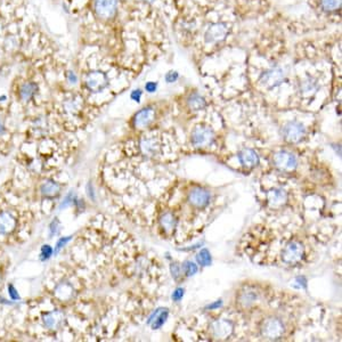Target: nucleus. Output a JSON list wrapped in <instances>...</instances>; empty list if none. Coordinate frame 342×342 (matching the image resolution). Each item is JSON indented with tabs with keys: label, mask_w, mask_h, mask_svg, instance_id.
Listing matches in <instances>:
<instances>
[{
	"label": "nucleus",
	"mask_w": 342,
	"mask_h": 342,
	"mask_svg": "<svg viewBox=\"0 0 342 342\" xmlns=\"http://www.w3.org/2000/svg\"><path fill=\"white\" fill-rule=\"evenodd\" d=\"M191 140L196 149H207L213 144L214 132L207 126H197L192 131Z\"/></svg>",
	"instance_id": "f257e3e1"
},
{
	"label": "nucleus",
	"mask_w": 342,
	"mask_h": 342,
	"mask_svg": "<svg viewBox=\"0 0 342 342\" xmlns=\"http://www.w3.org/2000/svg\"><path fill=\"white\" fill-rule=\"evenodd\" d=\"M120 0H95L94 11L96 16L102 21H110L118 12Z\"/></svg>",
	"instance_id": "f03ea898"
},
{
	"label": "nucleus",
	"mask_w": 342,
	"mask_h": 342,
	"mask_svg": "<svg viewBox=\"0 0 342 342\" xmlns=\"http://www.w3.org/2000/svg\"><path fill=\"white\" fill-rule=\"evenodd\" d=\"M85 86L90 93H100L109 86V78L103 71H90L85 76Z\"/></svg>",
	"instance_id": "7ed1b4c3"
},
{
	"label": "nucleus",
	"mask_w": 342,
	"mask_h": 342,
	"mask_svg": "<svg viewBox=\"0 0 342 342\" xmlns=\"http://www.w3.org/2000/svg\"><path fill=\"white\" fill-rule=\"evenodd\" d=\"M261 334L267 340H278L284 334L283 321L276 317H270L264 321L261 326Z\"/></svg>",
	"instance_id": "20e7f679"
},
{
	"label": "nucleus",
	"mask_w": 342,
	"mask_h": 342,
	"mask_svg": "<svg viewBox=\"0 0 342 342\" xmlns=\"http://www.w3.org/2000/svg\"><path fill=\"white\" fill-rule=\"evenodd\" d=\"M304 254H305L304 244L298 241H291L283 249L282 259L285 264L295 265L303 260Z\"/></svg>",
	"instance_id": "39448f33"
},
{
	"label": "nucleus",
	"mask_w": 342,
	"mask_h": 342,
	"mask_svg": "<svg viewBox=\"0 0 342 342\" xmlns=\"http://www.w3.org/2000/svg\"><path fill=\"white\" fill-rule=\"evenodd\" d=\"M273 162L278 170L284 172L294 171L298 166V160L293 153L289 151H279L275 153Z\"/></svg>",
	"instance_id": "423d86ee"
},
{
	"label": "nucleus",
	"mask_w": 342,
	"mask_h": 342,
	"mask_svg": "<svg viewBox=\"0 0 342 342\" xmlns=\"http://www.w3.org/2000/svg\"><path fill=\"white\" fill-rule=\"evenodd\" d=\"M282 134L284 139L291 144L301 142L306 135V129L303 124L298 121H290L283 127Z\"/></svg>",
	"instance_id": "0eeeda50"
},
{
	"label": "nucleus",
	"mask_w": 342,
	"mask_h": 342,
	"mask_svg": "<svg viewBox=\"0 0 342 342\" xmlns=\"http://www.w3.org/2000/svg\"><path fill=\"white\" fill-rule=\"evenodd\" d=\"M285 79L284 71L280 68H272L265 72L260 76V85L267 89L275 88L279 86Z\"/></svg>",
	"instance_id": "6e6552de"
},
{
	"label": "nucleus",
	"mask_w": 342,
	"mask_h": 342,
	"mask_svg": "<svg viewBox=\"0 0 342 342\" xmlns=\"http://www.w3.org/2000/svg\"><path fill=\"white\" fill-rule=\"evenodd\" d=\"M210 333L218 340H225L233 333V324L227 319H217L210 324Z\"/></svg>",
	"instance_id": "1a4fd4ad"
},
{
	"label": "nucleus",
	"mask_w": 342,
	"mask_h": 342,
	"mask_svg": "<svg viewBox=\"0 0 342 342\" xmlns=\"http://www.w3.org/2000/svg\"><path fill=\"white\" fill-rule=\"evenodd\" d=\"M228 33V25L226 23H214L209 27L206 32V42L214 44L226 38Z\"/></svg>",
	"instance_id": "9d476101"
},
{
	"label": "nucleus",
	"mask_w": 342,
	"mask_h": 342,
	"mask_svg": "<svg viewBox=\"0 0 342 342\" xmlns=\"http://www.w3.org/2000/svg\"><path fill=\"white\" fill-rule=\"evenodd\" d=\"M188 202L195 208H204L210 202V194L201 187H195L188 194Z\"/></svg>",
	"instance_id": "9b49d317"
},
{
	"label": "nucleus",
	"mask_w": 342,
	"mask_h": 342,
	"mask_svg": "<svg viewBox=\"0 0 342 342\" xmlns=\"http://www.w3.org/2000/svg\"><path fill=\"white\" fill-rule=\"evenodd\" d=\"M65 315L58 309L48 311L43 315V323L48 330H58L64 324Z\"/></svg>",
	"instance_id": "f8f14e48"
},
{
	"label": "nucleus",
	"mask_w": 342,
	"mask_h": 342,
	"mask_svg": "<svg viewBox=\"0 0 342 342\" xmlns=\"http://www.w3.org/2000/svg\"><path fill=\"white\" fill-rule=\"evenodd\" d=\"M62 192V185L54 179H46L40 185V194L44 198H53L58 197Z\"/></svg>",
	"instance_id": "ddd939ff"
},
{
	"label": "nucleus",
	"mask_w": 342,
	"mask_h": 342,
	"mask_svg": "<svg viewBox=\"0 0 342 342\" xmlns=\"http://www.w3.org/2000/svg\"><path fill=\"white\" fill-rule=\"evenodd\" d=\"M155 118L154 110L152 107H145V109L137 112L134 116V126L138 129H145L149 127Z\"/></svg>",
	"instance_id": "4468645a"
},
{
	"label": "nucleus",
	"mask_w": 342,
	"mask_h": 342,
	"mask_svg": "<svg viewBox=\"0 0 342 342\" xmlns=\"http://www.w3.org/2000/svg\"><path fill=\"white\" fill-rule=\"evenodd\" d=\"M238 161L246 169H253L259 165V155L256 151L251 149H244L238 153Z\"/></svg>",
	"instance_id": "2eb2a0df"
},
{
	"label": "nucleus",
	"mask_w": 342,
	"mask_h": 342,
	"mask_svg": "<svg viewBox=\"0 0 342 342\" xmlns=\"http://www.w3.org/2000/svg\"><path fill=\"white\" fill-rule=\"evenodd\" d=\"M267 201L270 208H280L288 202V193L282 188H274L267 193Z\"/></svg>",
	"instance_id": "dca6fc26"
},
{
	"label": "nucleus",
	"mask_w": 342,
	"mask_h": 342,
	"mask_svg": "<svg viewBox=\"0 0 342 342\" xmlns=\"http://www.w3.org/2000/svg\"><path fill=\"white\" fill-rule=\"evenodd\" d=\"M16 219L11 212H0V235H9L16 228Z\"/></svg>",
	"instance_id": "f3484780"
},
{
	"label": "nucleus",
	"mask_w": 342,
	"mask_h": 342,
	"mask_svg": "<svg viewBox=\"0 0 342 342\" xmlns=\"http://www.w3.org/2000/svg\"><path fill=\"white\" fill-rule=\"evenodd\" d=\"M75 291L72 284H70L66 280H63V282L58 283L55 287L54 290V295L61 301H70L74 297Z\"/></svg>",
	"instance_id": "a211bd4d"
},
{
	"label": "nucleus",
	"mask_w": 342,
	"mask_h": 342,
	"mask_svg": "<svg viewBox=\"0 0 342 342\" xmlns=\"http://www.w3.org/2000/svg\"><path fill=\"white\" fill-rule=\"evenodd\" d=\"M319 88V86L314 78L311 76H308L306 78L303 83L300 84V95L304 97V98H310L314 95H316L317 90Z\"/></svg>",
	"instance_id": "6ab92c4d"
},
{
	"label": "nucleus",
	"mask_w": 342,
	"mask_h": 342,
	"mask_svg": "<svg viewBox=\"0 0 342 342\" xmlns=\"http://www.w3.org/2000/svg\"><path fill=\"white\" fill-rule=\"evenodd\" d=\"M140 150L144 155L155 156L160 152V143L154 137L144 138L140 142Z\"/></svg>",
	"instance_id": "aec40b11"
},
{
	"label": "nucleus",
	"mask_w": 342,
	"mask_h": 342,
	"mask_svg": "<svg viewBox=\"0 0 342 342\" xmlns=\"http://www.w3.org/2000/svg\"><path fill=\"white\" fill-rule=\"evenodd\" d=\"M38 93V85L35 83H25L18 89L19 99L24 103L33 99V97Z\"/></svg>",
	"instance_id": "412c9836"
},
{
	"label": "nucleus",
	"mask_w": 342,
	"mask_h": 342,
	"mask_svg": "<svg viewBox=\"0 0 342 342\" xmlns=\"http://www.w3.org/2000/svg\"><path fill=\"white\" fill-rule=\"evenodd\" d=\"M168 314H169L168 309H163V308L156 309L154 311V314L151 316L147 323L152 326L153 330H159L160 328H162V325L166 323Z\"/></svg>",
	"instance_id": "4be33fe9"
},
{
	"label": "nucleus",
	"mask_w": 342,
	"mask_h": 342,
	"mask_svg": "<svg viewBox=\"0 0 342 342\" xmlns=\"http://www.w3.org/2000/svg\"><path fill=\"white\" fill-rule=\"evenodd\" d=\"M187 104H188V107H190L191 110L198 112V111H202V110L206 109L207 102H206V99H204V97H202L201 95H198L196 93H194L190 97H188Z\"/></svg>",
	"instance_id": "5701e85b"
},
{
	"label": "nucleus",
	"mask_w": 342,
	"mask_h": 342,
	"mask_svg": "<svg viewBox=\"0 0 342 342\" xmlns=\"http://www.w3.org/2000/svg\"><path fill=\"white\" fill-rule=\"evenodd\" d=\"M160 224L162 228L165 229L167 233H171L175 229L176 225H177V219L175 217V214L171 212H166L163 213L161 218H160Z\"/></svg>",
	"instance_id": "b1692460"
},
{
	"label": "nucleus",
	"mask_w": 342,
	"mask_h": 342,
	"mask_svg": "<svg viewBox=\"0 0 342 342\" xmlns=\"http://www.w3.org/2000/svg\"><path fill=\"white\" fill-rule=\"evenodd\" d=\"M257 300V294L253 292V291H244V292L239 295V304H241L243 307H250L252 304H254V301Z\"/></svg>",
	"instance_id": "393cba45"
},
{
	"label": "nucleus",
	"mask_w": 342,
	"mask_h": 342,
	"mask_svg": "<svg viewBox=\"0 0 342 342\" xmlns=\"http://www.w3.org/2000/svg\"><path fill=\"white\" fill-rule=\"evenodd\" d=\"M320 5L325 12H335L341 7V0H320Z\"/></svg>",
	"instance_id": "a878e982"
},
{
	"label": "nucleus",
	"mask_w": 342,
	"mask_h": 342,
	"mask_svg": "<svg viewBox=\"0 0 342 342\" xmlns=\"http://www.w3.org/2000/svg\"><path fill=\"white\" fill-rule=\"evenodd\" d=\"M196 260H197V263L201 265V266H210V265H211V254L207 249H202L201 251L197 253Z\"/></svg>",
	"instance_id": "bb28decb"
},
{
	"label": "nucleus",
	"mask_w": 342,
	"mask_h": 342,
	"mask_svg": "<svg viewBox=\"0 0 342 342\" xmlns=\"http://www.w3.org/2000/svg\"><path fill=\"white\" fill-rule=\"evenodd\" d=\"M75 200H76L75 194H74L72 191H71V192L68 194V195H66V196L64 197V200H63L62 202H61L58 209H59V210H63V209L68 208V207H70V206H72V204L75 203Z\"/></svg>",
	"instance_id": "cd10ccee"
},
{
	"label": "nucleus",
	"mask_w": 342,
	"mask_h": 342,
	"mask_svg": "<svg viewBox=\"0 0 342 342\" xmlns=\"http://www.w3.org/2000/svg\"><path fill=\"white\" fill-rule=\"evenodd\" d=\"M61 228H62V225H61L58 218H54V220L49 224V235L50 236L58 235Z\"/></svg>",
	"instance_id": "c85d7f7f"
},
{
	"label": "nucleus",
	"mask_w": 342,
	"mask_h": 342,
	"mask_svg": "<svg viewBox=\"0 0 342 342\" xmlns=\"http://www.w3.org/2000/svg\"><path fill=\"white\" fill-rule=\"evenodd\" d=\"M52 256H54V249L48 246V244H45V246L42 247V252H40V259H42V261H47Z\"/></svg>",
	"instance_id": "c756f323"
},
{
	"label": "nucleus",
	"mask_w": 342,
	"mask_h": 342,
	"mask_svg": "<svg viewBox=\"0 0 342 342\" xmlns=\"http://www.w3.org/2000/svg\"><path fill=\"white\" fill-rule=\"evenodd\" d=\"M183 269L185 272L186 276H193L197 273V266L192 261H185L183 264Z\"/></svg>",
	"instance_id": "7c9ffc66"
},
{
	"label": "nucleus",
	"mask_w": 342,
	"mask_h": 342,
	"mask_svg": "<svg viewBox=\"0 0 342 342\" xmlns=\"http://www.w3.org/2000/svg\"><path fill=\"white\" fill-rule=\"evenodd\" d=\"M80 100L81 99H71L69 100L68 103H66L65 107H66V110L70 111V112H72V113H75V112H78L80 111V107H81V103H80Z\"/></svg>",
	"instance_id": "2f4dec72"
},
{
	"label": "nucleus",
	"mask_w": 342,
	"mask_h": 342,
	"mask_svg": "<svg viewBox=\"0 0 342 342\" xmlns=\"http://www.w3.org/2000/svg\"><path fill=\"white\" fill-rule=\"evenodd\" d=\"M71 238H72V236H66V237H61L57 243H56V247L54 249V254H57L61 250H62L66 244H68L70 241H71Z\"/></svg>",
	"instance_id": "473e14b6"
},
{
	"label": "nucleus",
	"mask_w": 342,
	"mask_h": 342,
	"mask_svg": "<svg viewBox=\"0 0 342 342\" xmlns=\"http://www.w3.org/2000/svg\"><path fill=\"white\" fill-rule=\"evenodd\" d=\"M170 270H171V274H172V277L175 279H178L182 275V268L177 263H172L171 266H170Z\"/></svg>",
	"instance_id": "72a5a7b5"
},
{
	"label": "nucleus",
	"mask_w": 342,
	"mask_h": 342,
	"mask_svg": "<svg viewBox=\"0 0 342 342\" xmlns=\"http://www.w3.org/2000/svg\"><path fill=\"white\" fill-rule=\"evenodd\" d=\"M7 289H8V294H9V297H11L12 300L17 301V300L21 299V298H19V294H18V292H17V290L15 289V287H14L13 284H8Z\"/></svg>",
	"instance_id": "f704fd0d"
},
{
	"label": "nucleus",
	"mask_w": 342,
	"mask_h": 342,
	"mask_svg": "<svg viewBox=\"0 0 342 342\" xmlns=\"http://www.w3.org/2000/svg\"><path fill=\"white\" fill-rule=\"evenodd\" d=\"M184 297V289L182 288H178L175 290V292L172 293V300L173 301H176V303H178V301H180Z\"/></svg>",
	"instance_id": "c9c22d12"
},
{
	"label": "nucleus",
	"mask_w": 342,
	"mask_h": 342,
	"mask_svg": "<svg viewBox=\"0 0 342 342\" xmlns=\"http://www.w3.org/2000/svg\"><path fill=\"white\" fill-rule=\"evenodd\" d=\"M66 79H68V81L71 85H75L76 83H78V76H76V74L72 72V71H69V72L66 73Z\"/></svg>",
	"instance_id": "e433bc0d"
},
{
	"label": "nucleus",
	"mask_w": 342,
	"mask_h": 342,
	"mask_svg": "<svg viewBox=\"0 0 342 342\" xmlns=\"http://www.w3.org/2000/svg\"><path fill=\"white\" fill-rule=\"evenodd\" d=\"M177 79H178V73L173 72V71H171V72H169V73H167V75H166V81L168 84L175 83Z\"/></svg>",
	"instance_id": "4c0bfd02"
},
{
	"label": "nucleus",
	"mask_w": 342,
	"mask_h": 342,
	"mask_svg": "<svg viewBox=\"0 0 342 342\" xmlns=\"http://www.w3.org/2000/svg\"><path fill=\"white\" fill-rule=\"evenodd\" d=\"M140 97H142V91L139 89L134 90L131 93V98L134 99L135 102H137V103H138V102L140 100Z\"/></svg>",
	"instance_id": "58836bf2"
},
{
	"label": "nucleus",
	"mask_w": 342,
	"mask_h": 342,
	"mask_svg": "<svg viewBox=\"0 0 342 342\" xmlns=\"http://www.w3.org/2000/svg\"><path fill=\"white\" fill-rule=\"evenodd\" d=\"M145 89L149 91V93H154V91L156 90V84L155 83H147L146 86H145Z\"/></svg>",
	"instance_id": "ea45409f"
},
{
	"label": "nucleus",
	"mask_w": 342,
	"mask_h": 342,
	"mask_svg": "<svg viewBox=\"0 0 342 342\" xmlns=\"http://www.w3.org/2000/svg\"><path fill=\"white\" fill-rule=\"evenodd\" d=\"M87 191H88V195L90 198H93L95 200V193H94V187L91 185V183H89L88 185H87Z\"/></svg>",
	"instance_id": "a19ab883"
},
{
	"label": "nucleus",
	"mask_w": 342,
	"mask_h": 342,
	"mask_svg": "<svg viewBox=\"0 0 342 342\" xmlns=\"http://www.w3.org/2000/svg\"><path fill=\"white\" fill-rule=\"evenodd\" d=\"M4 132H5V121L3 115L0 114V136H3Z\"/></svg>",
	"instance_id": "79ce46f5"
},
{
	"label": "nucleus",
	"mask_w": 342,
	"mask_h": 342,
	"mask_svg": "<svg viewBox=\"0 0 342 342\" xmlns=\"http://www.w3.org/2000/svg\"><path fill=\"white\" fill-rule=\"evenodd\" d=\"M222 305H223V301L222 300H218L217 303H214V304H212L210 306H208V309H216L218 307H220Z\"/></svg>",
	"instance_id": "37998d69"
},
{
	"label": "nucleus",
	"mask_w": 342,
	"mask_h": 342,
	"mask_svg": "<svg viewBox=\"0 0 342 342\" xmlns=\"http://www.w3.org/2000/svg\"><path fill=\"white\" fill-rule=\"evenodd\" d=\"M143 2H146V3H152V2H154V0H143Z\"/></svg>",
	"instance_id": "c03bdc74"
}]
</instances>
